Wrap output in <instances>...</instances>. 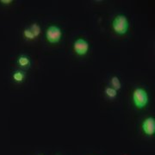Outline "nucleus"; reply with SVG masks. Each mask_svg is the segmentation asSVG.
Wrapping results in <instances>:
<instances>
[{
	"label": "nucleus",
	"mask_w": 155,
	"mask_h": 155,
	"mask_svg": "<svg viewBox=\"0 0 155 155\" xmlns=\"http://www.w3.org/2000/svg\"><path fill=\"white\" fill-rule=\"evenodd\" d=\"M89 48H90V44L85 39L78 38L73 43V50L78 55H85L88 53Z\"/></svg>",
	"instance_id": "20e7f679"
},
{
	"label": "nucleus",
	"mask_w": 155,
	"mask_h": 155,
	"mask_svg": "<svg viewBox=\"0 0 155 155\" xmlns=\"http://www.w3.org/2000/svg\"><path fill=\"white\" fill-rule=\"evenodd\" d=\"M22 35H23L24 38H26L27 40H30V41H32V40H34V39H35V36L34 35V34L30 31V29H29L28 28H25V29L23 30Z\"/></svg>",
	"instance_id": "9b49d317"
},
{
	"label": "nucleus",
	"mask_w": 155,
	"mask_h": 155,
	"mask_svg": "<svg viewBox=\"0 0 155 155\" xmlns=\"http://www.w3.org/2000/svg\"><path fill=\"white\" fill-rule=\"evenodd\" d=\"M142 130L147 135H153L155 134V119L153 117H147L142 122Z\"/></svg>",
	"instance_id": "39448f33"
},
{
	"label": "nucleus",
	"mask_w": 155,
	"mask_h": 155,
	"mask_svg": "<svg viewBox=\"0 0 155 155\" xmlns=\"http://www.w3.org/2000/svg\"><path fill=\"white\" fill-rule=\"evenodd\" d=\"M62 37V30L57 25H51L46 30V39L47 41L52 43H58Z\"/></svg>",
	"instance_id": "7ed1b4c3"
},
{
	"label": "nucleus",
	"mask_w": 155,
	"mask_h": 155,
	"mask_svg": "<svg viewBox=\"0 0 155 155\" xmlns=\"http://www.w3.org/2000/svg\"><path fill=\"white\" fill-rule=\"evenodd\" d=\"M129 22L127 17L124 15H117L113 22H112V28L117 35H125L128 30Z\"/></svg>",
	"instance_id": "f257e3e1"
},
{
	"label": "nucleus",
	"mask_w": 155,
	"mask_h": 155,
	"mask_svg": "<svg viewBox=\"0 0 155 155\" xmlns=\"http://www.w3.org/2000/svg\"><path fill=\"white\" fill-rule=\"evenodd\" d=\"M29 28V29H30V31L34 34V35L35 36V38H36V37H38L39 35H40V34H41V31L40 25H39L38 23H36V22L32 23V24L29 26V28Z\"/></svg>",
	"instance_id": "6e6552de"
},
{
	"label": "nucleus",
	"mask_w": 155,
	"mask_h": 155,
	"mask_svg": "<svg viewBox=\"0 0 155 155\" xmlns=\"http://www.w3.org/2000/svg\"><path fill=\"white\" fill-rule=\"evenodd\" d=\"M25 76L26 75H25V72H22V71H16V72L13 73L12 78H13V79H14L15 82L21 83V82H22L24 80Z\"/></svg>",
	"instance_id": "0eeeda50"
},
{
	"label": "nucleus",
	"mask_w": 155,
	"mask_h": 155,
	"mask_svg": "<svg viewBox=\"0 0 155 155\" xmlns=\"http://www.w3.org/2000/svg\"><path fill=\"white\" fill-rule=\"evenodd\" d=\"M17 64L22 68H28L31 66V61L28 56L21 55L17 59Z\"/></svg>",
	"instance_id": "423d86ee"
},
{
	"label": "nucleus",
	"mask_w": 155,
	"mask_h": 155,
	"mask_svg": "<svg viewBox=\"0 0 155 155\" xmlns=\"http://www.w3.org/2000/svg\"><path fill=\"white\" fill-rule=\"evenodd\" d=\"M110 82L112 88L116 89V91H118V90H120V89L122 88V83H121L119 78L117 77V76H113V77L111 78Z\"/></svg>",
	"instance_id": "1a4fd4ad"
},
{
	"label": "nucleus",
	"mask_w": 155,
	"mask_h": 155,
	"mask_svg": "<svg viewBox=\"0 0 155 155\" xmlns=\"http://www.w3.org/2000/svg\"><path fill=\"white\" fill-rule=\"evenodd\" d=\"M132 99L136 108L142 109L148 104V94L143 88H136L132 94Z\"/></svg>",
	"instance_id": "f03ea898"
},
{
	"label": "nucleus",
	"mask_w": 155,
	"mask_h": 155,
	"mask_svg": "<svg viewBox=\"0 0 155 155\" xmlns=\"http://www.w3.org/2000/svg\"><path fill=\"white\" fill-rule=\"evenodd\" d=\"M104 93L109 98H115L117 96V91L112 87H107L104 91Z\"/></svg>",
	"instance_id": "9d476101"
},
{
	"label": "nucleus",
	"mask_w": 155,
	"mask_h": 155,
	"mask_svg": "<svg viewBox=\"0 0 155 155\" xmlns=\"http://www.w3.org/2000/svg\"><path fill=\"white\" fill-rule=\"evenodd\" d=\"M0 3L1 4H3V5H11V3H13V1L12 0H1L0 1Z\"/></svg>",
	"instance_id": "f8f14e48"
}]
</instances>
